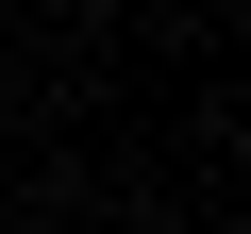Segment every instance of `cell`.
Here are the masks:
<instances>
[]
</instances>
